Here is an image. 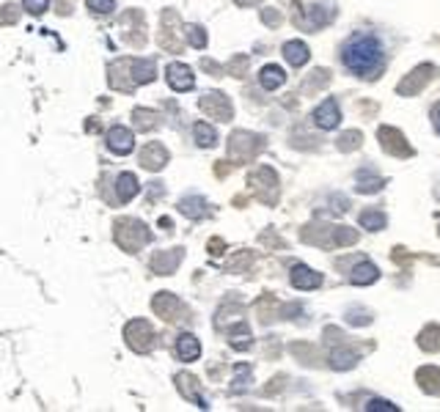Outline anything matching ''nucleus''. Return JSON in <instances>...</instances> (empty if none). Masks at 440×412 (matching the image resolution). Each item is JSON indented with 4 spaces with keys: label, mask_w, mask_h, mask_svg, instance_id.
<instances>
[{
    "label": "nucleus",
    "mask_w": 440,
    "mask_h": 412,
    "mask_svg": "<svg viewBox=\"0 0 440 412\" xmlns=\"http://www.w3.org/2000/svg\"><path fill=\"white\" fill-rule=\"evenodd\" d=\"M342 61L352 74L375 80L385 69V47L375 33H352L342 47Z\"/></svg>",
    "instance_id": "obj_1"
},
{
    "label": "nucleus",
    "mask_w": 440,
    "mask_h": 412,
    "mask_svg": "<svg viewBox=\"0 0 440 412\" xmlns=\"http://www.w3.org/2000/svg\"><path fill=\"white\" fill-rule=\"evenodd\" d=\"M113 239L116 245L127 253H138L152 242V231L149 225L138 218H119L113 222Z\"/></svg>",
    "instance_id": "obj_2"
},
{
    "label": "nucleus",
    "mask_w": 440,
    "mask_h": 412,
    "mask_svg": "<svg viewBox=\"0 0 440 412\" xmlns=\"http://www.w3.org/2000/svg\"><path fill=\"white\" fill-rule=\"evenodd\" d=\"M155 338H157V335H155V330H152V324H149L146 319H132V321H127L124 341L132 352L149 354V352L155 349Z\"/></svg>",
    "instance_id": "obj_3"
},
{
    "label": "nucleus",
    "mask_w": 440,
    "mask_h": 412,
    "mask_svg": "<svg viewBox=\"0 0 440 412\" xmlns=\"http://www.w3.org/2000/svg\"><path fill=\"white\" fill-rule=\"evenodd\" d=\"M152 311H155L162 321H168V324H179V321H185V319L190 317L188 305H185L176 294H171V291H160V294H155V300H152Z\"/></svg>",
    "instance_id": "obj_4"
},
{
    "label": "nucleus",
    "mask_w": 440,
    "mask_h": 412,
    "mask_svg": "<svg viewBox=\"0 0 440 412\" xmlns=\"http://www.w3.org/2000/svg\"><path fill=\"white\" fill-rule=\"evenodd\" d=\"M122 36L129 47L146 44V14L141 8H127L122 17Z\"/></svg>",
    "instance_id": "obj_5"
},
{
    "label": "nucleus",
    "mask_w": 440,
    "mask_h": 412,
    "mask_svg": "<svg viewBox=\"0 0 440 412\" xmlns=\"http://www.w3.org/2000/svg\"><path fill=\"white\" fill-rule=\"evenodd\" d=\"M198 107H201L207 116L218 119V121H231V119H234V105H231V99L223 94V91H209V94H204L198 99Z\"/></svg>",
    "instance_id": "obj_6"
},
{
    "label": "nucleus",
    "mask_w": 440,
    "mask_h": 412,
    "mask_svg": "<svg viewBox=\"0 0 440 412\" xmlns=\"http://www.w3.org/2000/svg\"><path fill=\"white\" fill-rule=\"evenodd\" d=\"M162 31H160V47L168 53H182V39H179V14L174 8L162 11Z\"/></svg>",
    "instance_id": "obj_7"
},
{
    "label": "nucleus",
    "mask_w": 440,
    "mask_h": 412,
    "mask_svg": "<svg viewBox=\"0 0 440 412\" xmlns=\"http://www.w3.org/2000/svg\"><path fill=\"white\" fill-rule=\"evenodd\" d=\"M129 61L132 58H119L108 66V83L113 91H124V94H132L138 86L132 80V72H129Z\"/></svg>",
    "instance_id": "obj_8"
},
{
    "label": "nucleus",
    "mask_w": 440,
    "mask_h": 412,
    "mask_svg": "<svg viewBox=\"0 0 440 412\" xmlns=\"http://www.w3.org/2000/svg\"><path fill=\"white\" fill-rule=\"evenodd\" d=\"M261 149V138L251 132H231L228 138V152L234 159H248Z\"/></svg>",
    "instance_id": "obj_9"
},
{
    "label": "nucleus",
    "mask_w": 440,
    "mask_h": 412,
    "mask_svg": "<svg viewBox=\"0 0 440 412\" xmlns=\"http://www.w3.org/2000/svg\"><path fill=\"white\" fill-rule=\"evenodd\" d=\"M182 258H185V251H182V248L157 251V253L152 255V272H155V275H174V272L179 270Z\"/></svg>",
    "instance_id": "obj_10"
},
{
    "label": "nucleus",
    "mask_w": 440,
    "mask_h": 412,
    "mask_svg": "<svg viewBox=\"0 0 440 412\" xmlns=\"http://www.w3.org/2000/svg\"><path fill=\"white\" fill-rule=\"evenodd\" d=\"M108 149L113 152V154H122V157H127V154H132V149H135V135H132V129L127 127H110L108 129Z\"/></svg>",
    "instance_id": "obj_11"
},
{
    "label": "nucleus",
    "mask_w": 440,
    "mask_h": 412,
    "mask_svg": "<svg viewBox=\"0 0 440 412\" xmlns=\"http://www.w3.org/2000/svg\"><path fill=\"white\" fill-rule=\"evenodd\" d=\"M141 165L146 168V171H152V173H157L162 171L165 165H168V149L157 143V140H152V143H146L143 149H141Z\"/></svg>",
    "instance_id": "obj_12"
},
{
    "label": "nucleus",
    "mask_w": 440,
    "mask_h": 412,
    "mask_svg": "<svg viewBox=\"0 0 440 412\" xmlns=\"http://www.w3.org/2000/svg\"><path fill=\"white\" fill-rule=\"evenodd\" d=\"M314 124L319 129H336L342 124V110L336 99H325L314 110Z\"/></svg>",
    "instance_id": "obj_13"
},
{
    "label": "nucleus",
    "mask_w": 440,
    "mask_h": 412,
    "mask_svg": "<svg viewBox=\"0 0 440 412\" xmlns=\"http://www.w3.org/2000/svg\"><path fill=\"white\" fill-rule=\"evenodd\" d=\"M165 77H168V86L174 91H190L195 86V77H193V69L188 64H171L165 69Z\"/></svg>",
    "instance_id": "obj_14"
},
{
    "label": "nucleus",
    "mask_w": 440,
    "mask_h": 412,
    "mask_svg": "<svg viewBox=\"0 0 440 412\" xmlns=\"http://www.w3.org/2000/svg\"><path fill=\"white\" fill-rule=\"evenodd\" d=\"M289 278H292V286L300 288V291H311V288L322 286V275L316 270H311V267H306V264H295Z\"/></svg>",
    "instance_id": "obj_15"
},
{
    "label": "nucleus",
    "mask_w": 440,
    "mask_h": 412,
    "mask_svg": "<svg viewBox=\"0 0 440 412\" xmlns=\"http://www.w3.org/2000/svg\"><path fill=\"white\" fill-rule=\"evenodd\" d=\"M179 212L190 218V220H204V218H209L212 215V206L207 204V198H201V195H185L182 201H179Z\"/></svg>",
    "instance_id": "obj_16"
},
{
    "label": "nucleus",
    "mask_w": 440,
    "mask_h": 412,
    "mask_svg": "<svg viewBox=\"0 0 440 412\" xmlns=\"http://www.w3.org/2000/svg\"><path fill=\"white\" fill-rule=\"evenodd\" d=\"M174 380H176V387H179V393H182V396H185L188 401L198 404L201 410H207V407H209V404L204 401V396L198 393V380H195L193 374H188V371H179V374H176Z\"/></svg>",
    "instance_id": "obj_17"
},
{
    "label": "nucleus",
    "mask_w": 440,
    "mask_h": 412,
    "mask_svg": "<svg viewBox=\"0 0 440 412\" xmlns=\"http://www.w3.org/2000/svg\"><path fill=\"white\" fill-rule=\"evenodd\" d=\"M283 58L289 61L292 66H306L309 64V58H311V53H309V44L306 41H300V39H292V41H286L283 44Z\"/></svg>",
    "instance_id": "obj_18"
},
{
    "label": "nucleus",
    "mask_w": 440,
    "mask_h": 412,
    "mask_svg": "<svg viewBox=\"0 0 440 412\" xmlns=\"http://www.w3.org/2000/svg\"><path fill=\"white\" fill-rule=\"evenodd\" d=\"M377 278H380V270L372 261H361V264H355L352 272H349V284H355V286H372Z\"/></svg>",
    "instance_id": "obj_19"
},
{
    "label": "nucleus",
    "mask_w": 440,
    "mask_h": 412,
    "mask_svg": "<svg viewBox=\"0 0 440 412\" xmlns=\"http://www.w3.org/2000/svg\"><path fill=\"white\" fill-rule=\"evenodd\" d=\"M259 83H261V88L276 91V88H281L283 83H286V72H283L278 64L261 66V72H259Z\"/></svg>",
    "instance_id": "obj_20"
},
{
    "label": "nucleus",
    "mask_w": 440,
    "mask_h": 412,
    "mask_svg": "<svg viewBox=\"0 0 440 412\" xmlns=\"http://www.w3.org/2000/svg\"><path fill=\"white\" fill-rule=\"evenodd\" d=\"M176 354H179V360H198L201 357V344H198V338L193 335V333H182L179 338H176Z\"/></svg>",
    "instance_id": "obj_21"
},
{
    "label": "nucleus",
    "mask_w": 440,
    "mask_h": 412,
    "mask_svg": "<svg viewBox=\"0 0 440 412\" xmlns=\"http://www.w3.org/2000/svg\"><path fill=\"white\" fill-rule=\"evenodd\" d=\"M129 72H132V80L135 86H143V83H152L155 80V61L149 58H132L129 61Z\"/></svg>",
    "instance_id": "obj_22"
},
{
    "label": "nucleus",
    "mask_w": 440,
    "mask_h": 412,
    "mask_svg": "<svg viewBox=\"0 0 440 412\" xmlns=\"http://www.w3.org/2000/svg\"><path fill=\"white\" fill-rule=\"evenodd\" d=\"M138 190H141V185H138L135 173H122V176L116 179V195H119V201L129 204V201L138 195Z\"/></svg>",
    "instance_id": "obj_23"
},
{
    "label": "nucleus",
    "mask_w": 440,
    "mask_h": 412,
    "mask_svg": "<svg viewBox=\"0 0 440 412\" xmlns=\"http://www.w3.org/2000/svg\"><path fill=\"white\" fill-rule=\"evenodd\" d=\"M193 135H195V143H198L201 149L218 146V132H215L212 124H207V121H195V124H193Z\"/></svg>",
    "instance_id": "obj_24"
},
{
    "label": "nucleus",
    "mask_w": 440,
    "mask_h": 412,
    "mask_svg": "<svg viewBox=\"0 0 440 412\" xmlns=\"http://www.w3.org/2000/svg\"><path fill=\"white\" fill-rule=\"evenodd\" d=\"M132 124H135V129H141V132H152V129L160 127V116L155 110L135 107V110H132Z\"/></svg>",
    "instance_id": "obj_25"
},
{
    "label": "nucleus",
    "mask_w": 440,
    "mask_h": 412,
    "mask_svg": "<svg viewBox=\"0 0 440 412\" xmlns=\"http://www.w3.org/2000/svg\"><path fill=\"white\" fill-rule=\"evenodd\" d=\"M385 225H388V218L377 209H369L361 215V228H366V231H382Z\"/></svg>",
    "instance_id": "obj_26"
},
{
    "label": "nucleus",
    "mask_w": 440,
    "mask_h": 412,
    "mask_svg": "<svg viewBox=\"0 0 440 412\" xmlns=\"http://www.w3.org/2000/svg\"><path fill=\"white\" fill-rule=\"evenodd\" d=\"M382 185H385V179H380V176H369L366 171L358 173V192H377Z\"/></svg>",
    "instance_id": "obj_27"
},
{
    "label": "nucleus",
    "mask_w": 440,
    "mask_h": 412,
    "mask_svg": "<svg viewBox=\"0 0 440 412\" xmlns=\"http://www.w3.org/2000/svg\"><path fill=\"white\" fill-rule=\"evenodd\" d=\"M185 36H188V41L195 50H204V47H207V31H204L201 25H188V28H185Z\"/></svg>",
    "instance_id": "obj_28"
},
{
    "label": "nucleus",
    "mask_w": 440,
    "mask_h": 412,
    "mask_svg": "<svg viewBox=\"0 0 440 412\" xmlns=\"http://www.w3.org/2000/svg\"><path fill=\"white\" fill-rule=\"evenodd\" d=\"M355 360H358V354H349V352H333V357H330V366L342 371V368L355 366Z\"/></svg>",
    "instance_id": "obj_29"
},
{
    "label": "nucleus",
    "mask_w": 440,
    "mask_h": 412,
    "mask_svg": "<svg viewBox=\"0 0 440 412\" xmlns=\"http://www.w3.org/2000/svg\"><path fill=\"white\" fill-rule=\"evenodd\" d=\"M363 410L366 412H396L399 407L391 404V401H385V399H369V401L363 404Z\"/></svg>",
    "instance_id": "obj_30"
},
{
    "label": "nucleus",
    "mask_w": 440,
    "mask_h": 412,
    "mask_svg": "<svg viewBox=\"0 0 440 412\" xmlns=\"http://www.w3.org/2000/svg\"><path fill=\"white\" fill-rule=\"evenodd\" d=\"M17 20H20V8H17L14 3H6V6L0 8V22H3V25H17Z\"/></svg>",
    "instance_id": "obj_31"
},
{
    "label": "nucleus",
    "mask_w": 440,
    "mask_h": 412,
    "mask_svg": "<svg viewBox=\"0 0 440 412\" xmlns=\"http://www.w3.org/2000/svg\"><path fill=\"white\" fill-rule=\"evenodd\" d=\"M231 347L234 349H248L251 347V333H248V327H245V324H240L237 335L231 333Z\"/></svg>",
    "instance_id": "obj_32"
},
{
    "label": "nucleus",
    "mask_w": 440,
    "mask_h": 412,
    "mask_svg": "<svg viewBox=\"0 0 440 412\" xmlns=\"http://www.w3.org/2000/svg\"><path fill=\"white\" fill-rule=\"evenodd\" d=\"M248 377H251V366H237V377H234L231 390H234V393L245 390V387H248Z\"/></svg>",
    "instance_id": "obj_33"
},
{
    "label": "nucleus",
    "mask_w": 440,
    "mask_h": 412,
    "mask_svg": "<svg viewBox=\"0 0 440 412\" xmlns=\"http://www.w3.org/2000/svg\"><path fill=\"white\" fill-rule=\"evenodd\" d=\"M47 6H50V0H22V8L33 14V17H39V14H44L47 11Z\"/></svg>",
    "instance_id": "obj_34"
},
{
    "label": "nucleus",
    "mask_w": 440,
    "mask_h": 412,
    "mask_svg": "<svg viewBox=\"0 0 440 412\" xmlns=\"http://www.w3.org/2000/svg\"><path fill=\"white\" fill-rule=\"evenodd\" d=\"M86 3H89V8H91L94 14H110V11L116 8L113 0H86Z\"/></svg>",
    "instance_id": "obj_35"
},
{
    "label": "nucleus",
    "mask_w": 440,
    "mask_h": 412,
    "mask_svg": "<svg viewBox=\"0 0 440 412\" xmlns=\"http://www.w3.org/2000/svg\"><path fill=\"white\" fill-rule=\"evenodd\" d=\"M245 64H248V58H245V55H240V58H234V61H231V66H228V69H231V74L242 77V72H245Z\"/></svg>",
    "instance_id": "obj_36"
},
{
    "label": "nucleus",
    "mask_w": 440,
    "mask_h": 412,
    "mask_svg": "<svg viewBox=\"0 0 440 412\" xmlns=\"http://www.w3.org/2000/svg\"><path fill=\"white\" fill-rule=\"evenodd\" d=\"M201 66H204L207 72H212V74H220V66H218V64H212L209 58H204V61H201Z\"/></svg>",
    "instance_id": "obj_37"
},
{
    "label": "nucleus",
    "mask_w": 440,
    "mask_h": 412,
    "mask_svg": "<svg viewBox=\"0 0 440 412\" xmlns=\"http://www.w3.org/2000/svg\"><path fill=\"white\" fill-rule=\"evenodd\" d=\"M209 253H223V242L220 239H209Z\"/></svg>",
    "instance_id": "obj_38"
},
{
    "label": "nucleus",
    "mask_w": 440,
    "mask_h": 412,
    "mask_svg": "<svg viewBox=\"0 0 440 412\" xmlns=\"http://www.w3.org/2000/svg\"><path fill=\"white\" fill-rule=\"evenodd\" d=\"M160 228L171 234V231H174V220H171V218H160Z\"/></svg>",
    "instance_id": "obj_39"
},
{
    "label": "nucleus",
    "mask_w": 440,
    "mask_h": 412,
    "mask_svg": "<svg viewBox=\"0 0 440 412\" xmlns=\"http://www.w3.org/2000/svg\"><path fill=\"white\" fill-rule=\"evenodd\" d=\"M264 20H267V22H278L281 17H278V14H273V11H264Z\"/></svg>",
    "instance_id": "obj_40"
},
{
    "label": "nucleus",
    "mask_w": 440,
    "mask_h": 412,
    "mask_svg": "<svg viewBox=\"0 0 440 412\" xmlns=\"http://www.w3.org/2000/svg\"><path fill=\"white\" fill-rule=\"evenodd\" d=\"M234 3H237V6H253L256 0H234Z\"/></svg>",
    "instance_id": "obj_41"
},
{
    "label": "nucleus",
    "mask_w": 440,
    "mask_h": 412,
    "mask_svg": "<svg viewBox=\"0 0 440 412\" xmlns=\"http://www.w3.org/2000/svg\"><path fill=\"white\" fill-rule=\"evenodd\" d=\"M435 124H438V132H440V107L435 110Z\"/></svg>",
    "instance_id": "obj_42"
}]
</instances>
